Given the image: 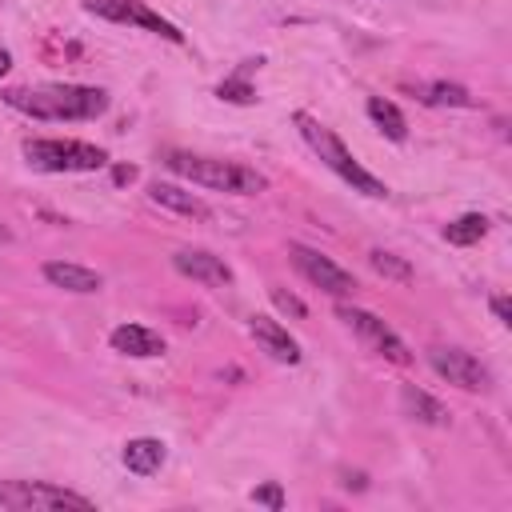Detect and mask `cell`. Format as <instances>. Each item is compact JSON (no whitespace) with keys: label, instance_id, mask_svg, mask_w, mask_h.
Segmentation results:
<instances>
[{"label":"cell","instance_id":"cell-23","mask_svg":"<svg viewBox=\"0 0 512 512\" xmlns=\"http://www.w3.org/2000/svg\"><path fill=\"white\" fill-rule=\"evenodd\" d=\"M272 304H276L280 312H292L296 320H300V316L308 312V308H304V304H300V300H296L292 292H284V288H272Z\"/></svg>","mask_w":512,"mask_h":512},{"label":"cell","instance_id":"cell-4","mask_svg":"<svg viewBox=\"0 0 512 512\" xmlns=\"http://www.w3.org/2000/svg\"><path fill=\"white\" fill-rule=\"evenodd\" d=\"M24 160L36 172H96L108 164V152L84 140L40 136V140H24Z\"/></svg>","mask_w":512,"mask_h":512},{"label":"cell","instance_id":"cell-8","mask_svg":"<svg viewBox=\"0 0 512 512\" xmlns=\"http://www.w3.org/2000/svg\"><path fill=\"white\" fill-rule=\"evenodd\" d=\"M84 8H88L92 16H100V20L136 24V28H144V32H156V36L172 40V44H184V32H180L172 20H164L160 12H152L144 0H84Z\"/></svg>","mask_w":512,"mask_h":512},{"label":"cell","instance_id":"cell-7","mask_svg":"<svg viewBox=\"0 0 512 512\" xmlns=\"http://www.w3.org/2000/svg\"><path fill=\"white\" fill-rule=\"evenodd\" d=\"M336 316L372 348V352H380L384 360H392V364H412V352H408V344L376 316V312H368V308H352V304H340L336 308Z\"/></svg>","mask_w":512,"mask_h":512},{"label":"cell","instance_id":"cell-22","mask_svg":"<svg viewBox=\"0 0 512 512\" xmlns=\"http://www.w3.org/2000/svg\"><path fill=\"white\" fill-rule=\"evenodd\" d=\"M252 504H264V508L280 512V508H284V492H280V484L272 480V484H260V488H252Z\"/></svg>","mask_w":512,"mask_h":512},{"label":"cell","instance_id":"cell-20","mask_svg":"<svg viewBox=\"0 0 512 512\" xmlns=\"http://www.w3.org/2000/svg\"><path fill=\"white\" fill-rule=\"evenodd\" d=\"M420 100H424V104H452V108H468V104H472L468 88H460V84H444V80L420 88Z\"/></svg>","mask_w":512,"mask_h":512},{"label":"cell","instance_id":"cell-15","mask_svg":"<svg viewBox=\"0 0 512 512\" xmlns=\"http://www.w3.org/2000/svg\"><path fill=\"white\" fill-rule=\"evenodd\" d=\"M120 460H124V468H128L132 476H152V472L164 468L168 448H164V440H156V436H136V440L124 444Z\"/></svg>","mask_w":512,"mask_h":512},{"label":"cell","instance_id":"cell-26","mask_svg":"<svg viewBox=\"0 0 512 512\" xmlns=\"http://www.w3.org/2000/svg\"><path fill=\"white\" fill-rule=\"evenodd\" d=\"M8 68H12V56H8V52H4V48H0V76H4V72H8Z\"/></svg>","mask_w":512,"mask_h":512},{"label":"cell","instance_id":"cell-16","mask_svg":"<svg viewBox=\"0 0 512 512\" xmlns=\"http://www.w3.org/2000/svg\"><path fill=\"white\" fill-rule=\"evenodd\" d=\"M368 116H372V124H376L388 140H408V120H404V112H400L392 100L368 96Z\"/></svg>","mask_w":512,"mask_h":512},{"label":"cell","instance_id":"cell-11","mask_svg":"<svg viewBox=\"0 0 512 512\" xmlns=\"http://www.w3.org/2000/svg\"><path fill=\"white\" fill-rule=\"evenodd\" d=\"M248 332H252V340H256L272 360H280V364H300V344L288 336V328H284L280 320H272V316H252Z\"/></svg>","mask_w":512,"mask_h":512},{"label":"cell","instance_id":"cell-5","mask_svg":"<svg viewBox=\"0 0 512 512\" xmlns=\"http://www.w3.org/2000/svg\"><path fill=\"white\" fill-rule=\"evenodd\" d=\"M0 508L8 512H92L96 504L72 488L48 484V480H0Z\"/></svg>","mask_w":512,"mask_h":512},{"label":"cell","instance_id":"cell-18","mask_svg":"<svg viewBox=\"0 0 512 512\" xmlns=\"http://www.w3.org/2000/svg\"><path fill=\"white\" fill-rule=\"evenodd\" d=\"M484 236H488V216H480V212H468V216L444 224V240H448V244H460V248L480 244Z\"/></svg>","mask_w":512,"mask_h":512},{"label":"cell","instance_id":"cell-19","mask_svg":"<svg viewBox=\"0 0 512 512\" xmlns=\"http://www.w3.org/2000/svg\"><path fill=\"white\" fill-rule=\"evenodd\" d=\"M368 264H372V272H380L384 280H400V284H408V280H412V264H408V260H400L396 252L372 248V252H368Z\"/></svg>","mask_w":512,"mask_h":512},{"label":"cell","instance_id":"cell-27","mask_svg":"<svg viewBox=\"0 0 512 512\" xmlns=\"http://www.w3.org/2000/svg\"><path fill=\"white\" fill-rule=\"evenodd\" d=\"M8 240H12V232H8L4 224H0V244H8Z\"/></svg>","mask_w":512,"mask_h":512},{"label":"cell","instance_id":"cell-12","mask_svg":"<svg viewBox=\"0 0 512 512\" xmlns=\"http://www.w3.org/2000/svg\"><path fill=\"white\" fill-rule=\"evenodd\" d=\"M40 272H44V280L52 288H64V292H76V296H92V292L104 288V276L100 272H92L84 264H72V260H48Z\"/></svg>","mask_w":512,"mask_h":512},{"label":"cell","instance_id":"cell-13","mask_svg":"<svg viewBox=\"0 0 512 512\" xmlns=\"http://www.w3.org/2000/svg\"><path fill=\"white\" fill-rule=\"evenodd\" d=\"M108 344L120 352V356H136V360H148V356H164V336L144 328V324H120L112 328Z\"/></svg>","mask_w":512,"mask_h":512},{"label":"cell","instance_id":"cell-17","mask_svg":"<svg viewBox=\"0 0 512 512\" xmlns=\"http://www.w3.org/2000/svg\"><path fill=\"white\" fill-rule=\"evenodd\" d=\"M400 404H404V412H408L412 420H420V424H444V420H448L444 404H440L436 396H428V392L412 388V384H404V392H400Z\"/></svg>","mask_w":512,"mask_h":512},{"label":"cell","instance_id":"cell-21","mask_svg":"<svg viewBox=\"0 0 512 512\" xmlns=\"http://www.w3.org/2000/svg\"><path fill=\"white\" fill-rule=\"evenodd\" d=\"M216 96H220V100H232V104H252V100H256V92H252V84H248L244 72H232L228 80H220V84H216Z\"/></svg>","mask_w":512,"mask_h":512},{"label":"cell","instance_id":"cell-14","mask_svg":"<svg viewBox=\"0 0 512 512\" xmlns=\"http://www.w3.org/2000/svg\"><path fill=\"white\" fill-rule=\"evenodd\" d=\"M148 196H152V204H160V208H168V212H176V216H188V220H208V216H212V208H208L196 192H188V188H180V184H168V180H156V184L148 188Z\"/></svg>","mask_w":512,"mask_h":512},{"label":"cell","instance_id":"cell-1","mask_svg":"<svg viewBox=\"0 0 512 512\" xmlns=\"http://www.w3.org/2000/svg\"><path fill=\"white\" fill-rule=\"evenodd\" d=\"M4 100L32 120H96L108 112V92L88 84H44V88H8Z\"/></svg>","mask_w":512,"mask_h":512},{"label":"cell","instance_id":"cell-25","mask_svg":"<svg viewBox=\"0 0 512 512\" xmlns=\"http://www.w3.org/2000/svg\"><path fill=\"white\" fill-rule=\"evenodd\" d=\"M132 176H136V168H116V180H120V184L132 180Z\"/></svg>","mask_w":512,"mask_h":512},{"label":"cell","instance_id":"cell-10","mask_svg":"<svg viewBox=\"0 0 512 512\" xmlns=\"http://www.w3.org/2000/svg\"><path fill=\"white\" fill-rule=\"evenodd\" d=\"M172 268H176L180 276L196 280V284H208V288H220V284L232 280V268H228L220 256L204 252V248H180V252L172 256Z\"/></svg>","mask_w":512,"mask_h":512},{"label":"cell","instance_id":"cell-24","mask_svg":"<svg viewBox=\"0 0 512 512\" xmlns=\"http://www.w3.org/2000/svg\"><path fill=\"white\" fill-rule=\"evenodd\" d=\"M488 308L496 312V320H500V324H512V308H508V300H504V296H488Z\"/></svg>","mask_w":512,"mask_h":512},{"label":"cell","instance_id":"cell-3","mask_svg":"<svg viewBox=\"0 0 512 512\" xmlns=\"http://www.w3.org/2000/svg\"><path fill=\"white\" fill-rule=\"evenodd\" d=\"M296 120V128H300V136H304V144L344 180V184H352L356 192H364V196H372V200H384L388 196V188H384V180H376L344 144H340V136L332 132V128H324L316 116H308V112H296L292 116Z\"/></svg>","mask_w":512,"mask_h":512},{"label":"cell","instance_id":"cell-2","mask_svg":"<svg viewBox=\"0 0 512 512\" xmlns=\"http://www.w3.org/2000/svg\"><path fill=\"white\" fill-rule=\"evenodd\" d=\"M164 164L200 184V188H212V192H228V196H256L268 188V176L248 168V164H236V160H216V156H192V152H164Z\"/></svg>","mask_w":512,"mask_h":512},{"label":"cell","instance_id":"cell-6","mask_svg":"<svg viewBox=\"0 0 512 512\" xmlns=\"http://www.w3.org/2000/svg\"><path fill=\"white\" fill-rule=\"evenodd\" d=\"M288 256H292L296 272H300L308 284H316L320 292H328V296H340V300L356 292V276H352L348 268H340L336 260H328L324 252H316V248H308V244L292 240V244H288Z\"/></svg>","mask_w":512,"mask_h":512},{"label":"cell","instance_id":"cell-9","mask_svg":"<svg viewBox=\"0 0 512 512\" xmlns=\"http://www.w3.org/2000/svg\"><path fill=\"white\" fill-rule=\"evenodd\" d=\"M428 364L436 368V376H444L448 384H456V388H464V392H488V384H492L488 368H484L472 352H464V348H444V344H436V348H428Z\"/></svg>","mask_w":512,"mask_h":512}]
</instances>
